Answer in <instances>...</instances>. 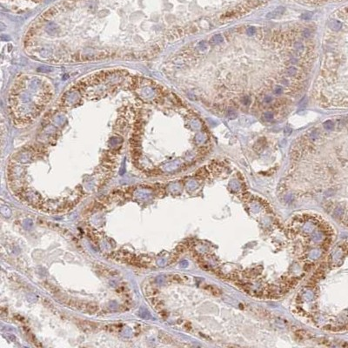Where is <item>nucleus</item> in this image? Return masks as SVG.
Wrapping results in <instances>:
<instances>
[{
	"label": "nucleus",
	"instance_id": "1",
	"mask_svg": "<svg viewBox=\"0 0 348 348\" xmlns=\"http://www.w3.org/2000/svg\"><path fill=\"white\" fill-rule=\"evenodd\" d=\"M78 325L85 332H92L99 329V325L94 322H90L86 320H78Z\"/></svg>",
	"mask_w": 348,
	"mask_h": 348
},
{
	"label": "nucleus",
	"instance_id": "2",
	"mask_svg": "<svg viewBox=\"0 0 348 348\" xmlns=\"http://www.w3.org/2000/svg\"><path fill=\"white\" fill-rule=\"evenodd\" d=\"M285 8L283 6H280V7H278V8H276L274 11H273V12H269L266 14V19H276V18H278V17H280V16H281L283 13H284V12H285Z\"/></svg>",
	"mask_w": 348,
	"mask_h": 348
},
{
	"label": "nucleus",
	"instance_id": "3",
	"mask_svg": "<svg viewBox=\"0 0 348 348\" xmlns=\"http://www.w3.org/2000/svg\"><path fill=\"white\" fill-rule=\"evenodd\" d=\"M150 303H151V304L155 308L157 311H161L162 310H163V306H164V304H163V302H162L161 300L159 299V298H156V297H152V298L150 299Z\"/></svg>",
	"mask_w": 348,
	"mask_h": 348
},
{
	"label": "nucleus",
	"instance_id": "4",
	"mask_svg": "<svg viewBox=\"0 0 348 348\" xmlns=\"http://www.w3.org/2000/svg\"><path fill=\"white\" fill-rule=\"evenodd\" d=\"M43 285L44 287H45L48 291H50V292H51L52 294H54L55 296L58 295L59 293H61L60 290H59V288H58L57 286H53V285H51V284L48 283V282H44Z\"/></svg>",
	"mask_w": 348,
	"mask_h": 348
},
{
	"label": "nucleus",
	"instance_id": "5",
	"mask_svg": "<svg viewBox=\"0 0 348 348\" xmlns=\"http://www.w3.org/2000/svg\"><path fill=\"white\" fill-rule=\"evenodd\" d=\"M106 329L110 332L117 333V332H119L121 331L122 325L120 324H112V325H109L106 326Z\"/></svg>",
	"mask_w": 348,
	"mask_h": 348
},
{
	"label": "nucleus",
	"instance_id": "6",
	"mask_svg": "<svg viewBox=\"0 0 348 348\" xmlns=\"http://www.w3.org/2000/svg\"><path fill=\"white\" fill-rule=\"evenodd\" d=\"M158 338L159 339L161 340V342L165 343V344H172L173 343V339L171 337L170 335H168L165 332H159L158 334Z\"/></svg>",
	"mask_w": 348,
	"mask_h": 348
},
{
	"label": "nucleus",
	"instance_id": "7",
	"mask_svg": "<svg viewBox=\"0 0 348 348\" xmlns=\"http://www.w3.org/2000/svg\"><path fill=\"white\" fill-rule=\"evenodd\" d=\"M99 310V307L98 304H94V303H87L85 311L91 313V314H94V313L98 312Z\"/></svg>",
	"mask_w": 348,
	"mask_h": 348
},
{
	"label": "nucleus",
	"instance_id": "8",
	"mask_svg": "<svg viewBox=\"0 0 348 348\" xmlns=\"http://www.w3.org/2000/svg\"><path fill=\"white\" fill-rule=\"evenodd\" d=\"M144 293L146 296H151V297H153L155 296L156 294L158 293V290L155 288V286H146V288H144Z\"/></svg>",
	"mask_w": 348,
	"mask_h": 348
},
{
	"label": "nucleus",
	"instance_id": "9",
	"mask_svg": "<svg viewBox=\"0 0 348 348\" xmlns=\"http://www.w3.org/2000/svg\"><path fill=\"white\" fill-rule=\"evenodd\" d=\"M206 289H208L212 294H214V295H216V296H219V295L221 294V291H220L218 288H217L216 286H208L206 287Z\"/></svg>",
	"mask_w": 348,
	"mask_h": 348
},
{
	"label": "nucleus",
	"instance_id": "10",
	"mask_svg": "<svg viewBox=\"0 0 348 348\" xmlns=\"http://www.w3.org/2000/svg\"><path fill=\"white\" fill-rule=\"evenodd\" d=\"M321 229H322V231H323L325 234H326V235H330L331 233H332V228L330 227V225H328L327 224H325V223H323V224H321Z\"/></svg>",
	"mask_w": 348,
	"mask_h": 348
},
{
	"label": "nucleus",
	"instance_id": "11",
	"mask_svg": "<svg viewBox=\"0 0 348 348\" xmlns=\"http://www.w3.org/2000/svg\"><path fill=\"white\" fill-rule=\"evenodd\" d=\"M306 332H304V331H303V330H298V331H297L296 332H295V336H296V338L298 339H299V340H302V339H304V338L306 337Z\"/></svg>",
	"mask_w": 348,
	"mask_h": 348
},
{
	"label": "nucleus",
	"instance_id": "12",
	"mask_svg": "<svg viewBox=\"0 0 348 348\" xmlns=\"http://www.w3.org/2000/svg\"><path fill=\"white\" fill-rule=\"evenodd\" d=\"M168 278H169V280H172L174 282H182V280H183L182 277L179 276V275H178V274L170 275V276H168Z\"/></svg>",
	"mask_w": 348,
	"mask_h": 348
},
{
	"label": "nucleus",
	"instance_id": "13",
	"mask_svg": "<svg viewBox=\"0 0 348 348\" xmlns=\"http://www.w3.org/2000/svg\"><path fill=\"white\" fill-rule=\"evenodd\" d=\"M206 175H207V172H206L205 169H204V168L199 169V171L196 172V176H198L199 178H205Z\"/></svg>",
	"mask_w": 348,
	"mask_h": 348
},
{
	"label": "nucleus",
	"instance_id": "14",
	"mask_svg": "<svg viewBox=\"0 0 348 348\" xmlns=\"http://www.w3.org/2000/svg\"><path fill=\"white\" fill-rule=\"evenodd\" d=\"M179 253H177V252H175L171 258H170V260H169V265H172V264H173V263H175L176 261L179 259Z\"/></svg>",
	"mask_w": 348,
	"mask_h": 348
},
{
	"label": "nucleus",
	"instance_id": "15",
	"mask_svg": "<svg viewBox=\"0 0 348 348\" xmlns=\"http://www.w3.org/2000/svg\"><path fill=\"white\" fill-rule=\"evenodd\" d=\"M251 199H252V195H251L250 193H243V195H242L243 201H245V202H248L249 200H250Z\"/></svg>",
	"mask_w": 348,
	"mask_h": 348
},
{
	"label": "nucleus",
	"instance_id": "16",
	"mask_svg": "<svg viewBox=\"0 0 348 348\" xmlns=\"http://www.w3.org/2000/svg\"><path fill=\"white\" fill-rule=\"evenodd\" d=\"M311 17H312V13L311 12H305L301 15V19H310Z\"/></svg>",
	"mask_w": 348,
	"mask_h": 348
},
{
	"label": "nucleus",
	"instance_id": "17",
	"mask_svg": "<svg viewBox=\"0 0 348 348\" xmlns=\"http://www.w3.org/2000/svg\"><path fill=\"white\" fill-rule=\"evenodd\" d=\"M330 244H331V241H329V240H325V241H324L323 244H322V245H323V247L325 249L328 248L330 246Z\"/></svg>",
	"mask_w": 348,
	"mask_h": 348
},
{
	"label": "nucleus",
	"instance_id": "18",
	"mask_svg": "<svg viewBox=\"0 0 348 348\" xmlns=\"http://www.w3.org/2000/svg\"><path fill=\"white\" fill-rule=\"evenodd\" d=\"M254 31H255V29H254V28H253V27H250V28H249V29H248V31H247V32H248L249 35H251L252 33L253 34V32H254Z\"/></svg>",
	"mask_w": 348,
	"mask_h": 348
},
{
	"label": "nucleus",
	"instance_id": "19",
	"mask_svg": "<svg viewBox=\"0 0 348 348\" xmlns=\"http://www.w3.org/2000/svg\"><path fill=\"white\" fill-rule=\"evenodd\" d=\"M266 118H267V119H270V118H273V114L272 113H270V112H267L266 114Z\"/></svg>",
	"mask_w": 348,
	"mask_h": 348
},
{
	"label": "nucleus",
	"instance_id": "20",
	"mask_svg": "<svg viewBox=\"0 0 348 348\" xmlns=\"http://www.w3.org/2000/svg\"><path fill=\"white\" fill-rule=\"evenodd\" d=\"M346 82L348 83V75H347V78H346ZM344 104H345V105H346V106H348V97H347V99H346V101H345V103H344Z\"/></svg>",
	"mask_w": 348,
	"mask_h": 348
}]
</instances>
